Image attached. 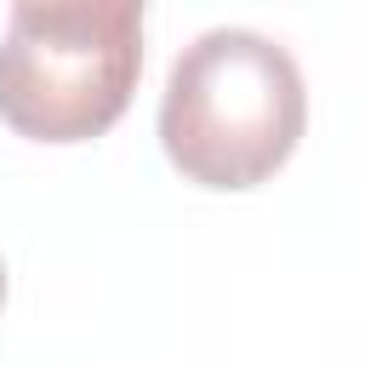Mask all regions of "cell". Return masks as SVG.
Masks as SVG:
<instances>
[{"label":"cell","mask_w":365,"mask_h":365,"mask_svg":"<svg viewBox=\"0 0 365 365\" xmlns=\"http://www.w3.org/2000/svg\"><path fill=\"white\" fill-rule=\"evenodd\" d=\"M308 125L297 57L257 29L194 34L160 91V148L200 188L268 182Z\"/></svg>","instance_id":"cell-1"},{"label":"cell","mask_w":365,"mask_h":365,"mask_svg":"<svg viewBox=\"0 0 365 365\" xmlns=\"http://www.w3.org/2000/svg\"><path fill=\"white\" fill-rule=\"evenodd\" d=\"M143 74V0H23L0 34V120L34 143L103 137Z\"/></svg>","instance_id":"cell-2"},{"label":"cell","mask_w":365,"mask_h":365,"mask_svg":"<svg viewBox=\"0 0 365 365\" xmlns=\"http://www.w3.org/2000/svg\"><path fill=\"white\" fill-rule=\"evenodd\" d=\"M0 302H6V262H0Z\"/></svg>","instance_id":"cell-3"}]
</instances>
